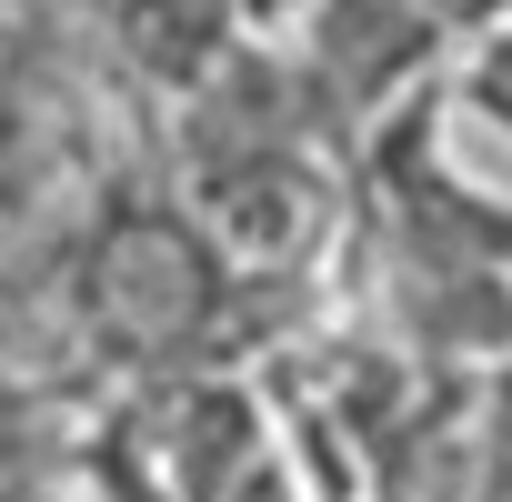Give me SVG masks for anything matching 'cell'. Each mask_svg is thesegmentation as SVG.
<instances>
[{
    "label": "cell",
    "mask_w": 512,
    "mask_h": 502,
    "mask_svg": "<svg viewBox=\"0 0 512 502\" xmlns=\"http://www.w3.org/2000/svg\"><path fill=\"white\" fill-rule=\"evenodd\" d=\"M251 302H272V292H251L221 262V241L171 181H111L61 241V312L81 352L141 392L221 372L241 352Z\"/></svg>",
    "instance_id": "6da1fadb"
},
{
    "label": "cell",
    "mask_w": 512,
    "mask_h": 502,
    "mask_svg": "<svg viewBox=\"0 0 512 502\" xmlns=\"http://www.w3.org/2000/svg\"><path fill=\"white\" fill-rule=\"evenodd\" d=\"M272 41L292 51L312 111L332 121L342 151H362L382 121H402L412 101H432L472 41V21L452 11H282Z\"/></svg>",
    "instance_id": "7a4b0ae2"
},
{
    "label": "cell",
    "mask_w": 512,
    "mask_h": 502,
    "mask_svg": "<svg viewBox=\"0 0 512 502\" xmlns=\"http://www.w3.org/2000/svg\"><path fill=\"white\" fill-rule=\"evenodd\" d=\"M442 101H452V111H472L482 131H502V141H512V11L472 21V41H462V61H452Z\"/></svg>",
    "instance_id": "3957f363"
}]
</instances>
